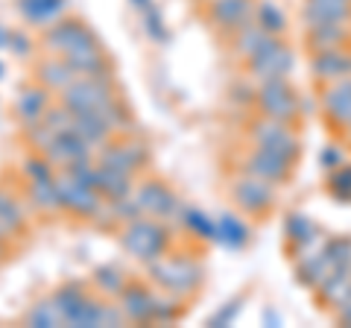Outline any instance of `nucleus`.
<instances>
[{"instance_id":"f257e3e1","label":"nucleus","mask_w":351,"mask_h":328,"mask_svg":"<svg viewBox=\"0 0 351 328\" xmlns=\"http://www.w3.org/2000/svg\"><path fill=\"white\" fill-rule=\"evenodd\" d=\"M147 279L156 284L158 290L170 293V296L191 302L205 284V270L199 264V258L182 249H170L161 258H156L152 264H147Z\"/></svg>"},{"instance_id":"f03ea898","label":"nucleus","mask_w":351,"mask_h":328,"mask_svg":"<svg viewBox=\"0 0 351 328\" xmlns=\"http://www.w3.org/2000/svg\"><path fill=\"white\" fill-rule=\"evenodd\" d=\"M114 235H117L120 249H123L129 258L141 261V264H152V261L161 258L164 253H170L176 244V229L170 223L156 220V217H147V214H141L132 223L120 226Z\"/></svg>"},{"instance_id":"7ed1b4c3","label":"nucleus","mask_w":351,"mask_h":328,"mask_svg":"<svg viewBox=\"0 0 351 328\" xmlns=\"http://www.w3.org/2000/svg\"><path fill=\"white\" fill-rule=\"evenodd\" d=\"M226 191H228V200H232L237 214H243L252 223H263V220H269L272 211H276L281 188H276V185L263 182L258 176H252V173L232 167L228 182H226Z\"/></svg>"},{"instance_id":"20e7f679","label":"nucleus","mask_w":351,"mask_h":328,"mask_svg":"<svg viewBox=\"0 0 351 328\" xmlns=\"http://www.w3.org/2000/svg\"><path fill=\"white\" fill-rule=\"evenodd\" d=\"M243 144L278 152V156L290 159L295 164L302 161V152H304V141H302L299 126L284 124V120H276V117H267V115H258V112H252L249 120H246Z\"/></svg>"},{"instance_id":"39448f33","label":"nucleus","mask_w":351,"mask_h":328,"mask_svg":"<svg viewBox=\"0 0 351 328\" xmlns=\"http://www.w3.org/2000/svg\"><path fill=\"white\" fill-rule=\"evenodd\" d=\"M252 112L284 120V124H302L304 103L299 89L290 80H267L255 85V100H252Z\"/></svg>"},{"instance_id":"423d86ee","label":"nucleus","mask_w":351,"mask_h":328,"mask_svg":"<svg viewBox=\"0 0 351 328\" xmlns=\"http://www.w3.org/2000/svg\"><path fill=\"white\" fill-rule=\"evenodd\" d=\"M295 71V50L287 38H269L255 56L243 62V76L252 82H267V80H290Z\"/></svg>"},{"instance_id":"0eeeda50","label":"nucleus","mask_w":351,"mask_h":328,"mask_svg":"<svg viewBox=\"0 0 351 328\" xmlns=\"http://www.w3.org/2000/svg\"><path fill=\"white\" fill-rule=\"evenodd\" d=\"M91 41H100V36L94 32V27L85 18L76 15H62L59 21H53L50 27L41 30V53H53V56H71V53L82 50Z\"/></svg>"},{"instance_id":"6e6552de","label":"nucleus","mask_w":351,"mask_h":328,"mask_svg":"<svg viewBox=\"0 0 351 328\" xmlns=\"http://www.w3.org/2000/svg\"><path fill=\"white\" fill-rule=\"evenodd\" d=\"M53 182H56V194H59L62 214H71L73 220L91 226V220L103 211V205H106L103 196L97 194L88 182L76 179L73 173H68V170H56Z\"/></svg>"},{"instance_id":"1a4fd4ad","label":"nucleus","mask_w":351,"mask_h":328,"mask_svg":"<svg viewBox=\"0 0 351 328\" xmlns=\"http://www.w3.org/2000/svg\"><path fill=\"white\" fill-rule=\"evenodd\" d=\"M234 167L243 170V173H252V176H258L269 185H276V188H287L295 176V170H299V164L278 156V152L263 150V147L243 144V150H240L237 159H234Z\"/></svg>"},{"instance_id":"9d476101","label":"nucleus","mask_w":351,"mask_h":328,"mask_svg":"<svg viewBox=\"0 0 351 328\" xmlns=\"http://www.w3.org/2000/svg\"><path fill=\"white\" fill-rule=\"evenodd\" d=\"M132 196L138 200L141 211L147 217H156V220H164L170 226H176L182 220L184 202H182V196L170 188V182H164L158 176H141Z\"/></svg>"},{"instance_id":"9b49d317","label":"nucleus","mask_w":351,"mask_h":328,"mask_svg":"<svg viewBox=\"0 0 351 328\" xmlns=\"http://www.w3.org/2000/svg\"><path fill=\"white\" fill-rule=\"evenodd\" d=\"M94 159L100 164H106V167L123 170V173H132V176L141 179L152 161V152H149L144 138H135L132 132H126V135H114L106 147L97 150Z\"/></svg>"},{"instance_id":"f8f14e48","label":"nucleus","mask_w":351,"mask_h":328,"mask_svg":"<svg viewBox=\"0 0 351 328\" xmlns=\"http://www.w3.org/2000/svg\"><path fill=\"white\" fill-rule=\"evenodd\" d=\"M255 6L258 0H202V18L226 41L255 21Z\"/></svg>"},{"instance_id":"ddd939ff","label":"nucleus","mask_w":351,"mask_h":328,"mask_svg":"<svg viewBox=\"0 0 351 328\" xmlns=\"http://www.w3.org/2000/svg\"><path fill=\"white\" fill-rule=\"evenodd\" d=\"M117 94H120L117 76L114 80H88V76H76L56 100L68 106L71 112H97V108L106 106Z\"/></svg>"},{"instance_id":"4468645a","label":"nucleus","mask_w":351,"mask_h":328,"mask_svg":"<svg viewBox=\"0 0 351 328\" xmlns=\"http://www.w3.org/2000/svg\"><path fill=\"white\" fill-rule=\"evenodd\" d=\"M161 290L149 279H135L132 276L129 284L120 290L117 305L126 314L132 325H156V308H158Z\"/></svg>"},{"instance_id":"2eb2a0df","label":"nucleus","mask_w":351,"mask_h":328,"mask_svg":"<svg viewBox=\"0 0 351 328\" xmlns=\"http://www.w3.org/2000/svg\"><path fill=\"white\" fill-rule=\"evenodd\" d=\"M319 112L334 135H343L351 120V76L319 85Z\"/></svg>"},{"instance_id":"dca6fc26","label":"nucleus","mask_w":351,"mask_h":328,"mask_svg":"<svg viewBox=\"0 0 351 328\" xmlns=\"http://www.w3.org/2000/svg\"><path fill=\"white\" fill-rule=\"evenodd\" d=\"M32 209L24 200V191H12L9 185H0V229L9 237H24L32 226Z\"/></svg>"},{"instance_id":"f3484780","label":"nucleus","mask_w":351,"mask_h":328,"mask_svg":"<svg viewBox=\"0 0 351 328\" xmlns=\"http://www.w3.org/2000/svg\"><path fill=\"white\" fill-rule=\"evenodd\" d=\"M64 62L71 65L76 76H88V80H114L117 76L114 62L106 53L103 41H91V45H85L82 50L64 56Z\"/></svg>"},{"instance_id":"a211bd4d","label":"nucleus","mask_w":351,"mask_h":328,"mask_svg":"<svg viewBox=\"0 0 351 328\" xmlns=\"http://www.w3.org/2000/svg\"><path fill=\"white\" fill-rule=\"evenodd\" d=\"M307 71L316 85L325 82H337L351 76V47H339V50H319V53H307Z\"/></svg>"},{"instance_id":"6ab92c4d","label":"nucleus","mask_w":351,"mask_h":328,"mask_svg":"<svg viewBox=\"0 0 351 328\" xmlns=\"http://www.w3.org/2000/svg\"><path fill=\"white\" fill-rule=\"evenodd\" d=\"M53 100H56V94H50L36 80H32L29 85H24V89L18 91V97H15V120H18V126L27 129V126L41 124L44 115H47V108L53 106Z\"/></svg>"},{"instance_id":"aec40b11","label":"nucleus","mask_w":351,"mask_h":328,"mask_svg":"<svg viewBox=\"0 0 351 328\" xmlns=\"http://www.w3.org/2000/svg\"><path fill=\"white\" fill-rule=\"evenodd\" d=\"M304 27V47L307 53H319V50H339L351 47V24H302Z\"/></svg>"},{"instance_id":"412c9836","label":"nucleus","mask_w":351,"mask_h":328,"mask_svg":"<svg viewBox=\"0 0 351 328\" xmlns=\"http://www.w3.org/2000/svg\"><path fill=\"white\" fill-rule=\"evenodd\" d=\"M41 156L47 159L56 170H64V167H71V164L80 161V159H91L94 150L88 147L76 132H56V138L50 141L47 150H44Z\"/></svg>"},{"instance_id":"4be33fe9","label":"nucleus","mask_w":351,"mask_h":328,"mask_svg":"<svg viewBox=\"0 0 351 328\" xmlns=\"http://www.w3.org/2000/svg\"><path fill=\"white\" fill-rule=\"evenodd\" d=\"M32 80H36L38 85H44L50 94H62L68 85L76 80V73L68 62H64L62 56H53V53H44V56L36 62V71H32Z\"/></svg>"},{"instance_id":"5701e85b","label":"nucleus","mask_w":351,"mask_h":328,"mask_svg":"<svg viewBox=\"0 0 351 328\" xmlns=\"http://www.w3.org/2000/svg\"><path fill=\"white\" fill-rule=\"evenodd\" d=\"M21 191L24 200L29 202V209L36 217H59L62 205H59V194H56V182L53 179H21Z\"/></svg>"},{"instance_id":"b1692460","label":"nucleus","mask_w":351,"mask_h":328,"mask_svg":"<svg viewBox=\"0 0 351 328\" xmlns=\"http://www.w3.org/2000/svg\"><path fill=\"white\" fill-rule=\"evenodd\" d=\"M94 296V288L91 281H82V279H71V281H62L56 290H53V299H56L59 311L64 316V325H73L80 311L85 308V302Z\"/></svg>"},{"instance_id":"393cba45","label":"nucleus","mask_w":351,"mask_h":328,"mask_svg":"<svg viewBox=\"0 0 351 328\" xmlns=\"http://www.w3.org/2000/svg\"><path fill=\"white\" fill-rule=\"evenodd\" d=\"M302 24H351V0H302Z\"/></svg>"},{"instance_id":"a878e982","label":"nucleus","mask_w":351,"mask_h":328,"mask_svg":"<svg viewBox=\"0 0 351 328\" xmlns=\"http://www.w3.org/2000/svg\"><path fill=\"white\" fill-rule=\"evenodd\" d=\"M269 38H278V36H269L267 30H261L255 21H252V24H246L243 30H237L234 36H228L226 38V47H228V53H232V56L243 65L246 59H252L255 56V53L267 45Z\"/></svg>"},{"instance_id":"bb28decb","label":"nucleus","mask_w":351,"mask_h":328,"mask_svg":"<svg viewBox=\"0 0 351 328\" xmlns=\"http://www.w3.org/2000/svg\"><path fill=\"white\" fill-rule=\"evenodd\" d=\"M18 12L29 27L44 30L68 15V0H18Z\"/></svg>"},{"instance_id":"cd10ccee","label":"nucleus","mask_w":351,"mask_h":328,"mask_svg":"<svg viewBox=\"0 0 351 328\" xmlns=\"http://www.w3.org/2000/svg\"><path fill=\"white\" fill-rule=\"evenodd\" d=\"M129 272L123 267H117V264H100L94 272H91V288L100 293V296H108V299H117L120 296V290L129 284Z\"/></svg>"},{"instance_id":"c85d7f7f","label":"nucleus","mask_w":351,"mask_h":328,"mask_svg":"<svg viewBox=\"0 0 351 328\" xmlns=\"http://www.w3.org/2000/svg\"><path fill=\"white\" fill-rule=\"evenodd\" d=\"M255 24L261 30H267L269 36H278V38H287L290 36V18L281 9V3H276V0H258V6H255Z\"/></svg>"},{"instance_id":"c756f323","label":"nucleus","mask_w":351,"mask_h":328,"mask_svg":"<svg viewBox=\"0 0 351 328\" xmlns=\"http://www.w3.org/2000/svg\"><path fill=\"white\" fill-rule=\"evenodd\" d=\"M97 115L103 117V124L112 129L114 135H126V132H132L135 129V117H132V108H129V103L123 100V94H117V97H112L106 106H100L97 108Z\"/></svg>"},{"instance_id":"7c9ffc66","label":"nucleus","mask_w":351,"mask_h":328,"mask_svg":"<svg viewBox=\"0 0 351 328\" xmlns=\"http://www.w3.org/2000/svg\"><path fill=\"white\" fill-rule=\"evenodd\" d=\"M24 325H36V328H56V325H64V316L59 311V305L53 296H44L38 302H32L29 308L21 316Z\"/></svg>"},{"instance_id":"2f4dec72","label":"nucleus","mask_w":351,"mask_h":328,"mask_svg":"<svg viewBox=\"0 0 351 328\" xmlns=\"http://www.w3.org/2000/svg\"><path fill=\"white\" fill-rule=\"evenodd\" d=\"M214 237L226 246H243L249 244V226L243 223V214H223L214 223Z\"/></svg>"},{"instance_id":"473e14b6","label":"nucleus","mask_w":351,"mask_h":328,"mask_svg":"<svg viewBox=\"0 0 351 328\" xmlns=\"http://www.w3.org/2000/svg\"><path fill=\"white\" fill-rule=\"evenodd\" d=\"M56 176V167L41 156V152H29L21 164V179H53Z\"/></svg>"},{"instance_id":"72a5a7b5","label":"nucleus","mask_w":351,"mask_h":328,"mask_svg":"<svg viewBox=\"0 0 351 328\" xmlns=\"http://www.w3.org/2000/svg\"><path fill=\"white\" fill-rule=\"evenodd\" d=\"M328 191H331L334 200L351 202V164H343V167L331 170V176H328Z\"/></svg>"},{"instance_id":"f704fd0d","label":"nucleus","mask_w":351,"mask_h":328,"mask_svg":"<svg viewBox=\"0 0 351 328\" xmlns=\"http://www.w3.org/2000/svg\"><path fill=\"white\" fill-rule=\"evenodd\" d=\"M287 237L293 240V246H302L304 240H311L313 235H316V226H313V220H307L304 214H290L287 217Z\"/></svg>"},{"instance_id":"c9c22d12","label":"nucleus","mask_w":351,"mask_h":328,"mask_svg":"<svg viewBox=\"0 0 351 328\" xmlns=\"http://www.w3.org/2000/svg\"><path fill=\"white\" fill-rule=\"evenodd\" d=\"M322 164H325V170H337L346 164V150L339 147V141H334L331 147L322 150Z\"/></svg>"},{"instance_id":"e433bc0d","label":"nucleus","mask_w":351,"mask_h":328,"mask_svg":"<svg viewBox=\"0 0 351 328\" xmlns=\"http://www.w3.org/2000/svg\"><path fill=\"white\" fill-rule=\"evenodd\" d=\"M9 47H12V50L18 53V56H27V53L36 50V45H32V41L24 36V32H18V30L9 32Z\"/></svg>"},{"instance_id":"4c0bfd02","label":"nucleus","mask_w":351,"mask_h":328,"mask_svg":"<svg viewBox=\"0 0 351 328\" xmlns=\"http://www.w3.org/2000/svg\"><path fill=\"white\" fill-rule=\"evenodd\" d=\"M334 316H337V323H343V325H351V296L346 302H339L337 308H334Z\"/></svg>"},{"instance_id":"58836bf2","label":"nucleus","mask_w":351,"mask_h":328,"mask_svg":"<svg viewBox=\"0 0 351 328\" xmlns=\"http://www.w3.org/2000/svg\"><path fill=\"white\" fill-rule=\"evenodd\" d=\"M9 255H12V237L0 229V264H6Z\"/></svg>"},{"instance_id":"ea45409f","label":"nucleus","mask_w":351,"mask_h":328,"mask_svg":"<svg viewBox=\"0 0 351 328\" xmlns=\"http://www.w3.org/2000/svg\"><path fill=\"white\" fill-rule=\"evenodd\" d=\"M3 45H9V30L0 24V47H3Z\"/></svg>"},{"instance_id":"a19ab883","label":"nucleus","mask_w":351,"mask_h":328,"mask_svg":"<svg viewBox=\"0 0 351 328\" xmlns=\"http://www.w3.org/2000/svg\"><path fill=\"white\" fill-rule=\"evenodd\" d=\"M343 138H348V141H351V120H348V126H346V132H343Z\"/></svg>"},{"instance_id":"79ce46f5","label":"nucleus","mask_w":351,"mask_h":328,"mask_svg":"<svg viewBox=\"0 0 351 328\" xmlns=\"http://www.w3.org/2000/svg\"><path fill=\"white\" fill-rule=\"evenodd\" d=\"M0 76H3V71H0Z\"/></svg>"},{"instance_id":"37998d69","label":"nucleus","mask_w":351,"mask_h":328,"mask_svg":"<svg viewBox=\"0 0 351 328\" xmlns=\"http://www.w3.org/2000/svg\"><path fill=\"white\" fill-rule=\"evenodd\" d=\"M199 3H202V0H199Z\"/></svg>"}]
</instances>
